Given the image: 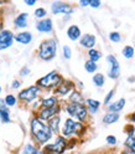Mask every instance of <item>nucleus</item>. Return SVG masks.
Masks as SVG:
<instances>
[{
	"label": "nucleus",
	"instance_id": "nucleus-47",
	"mask_svg": "<svg viewBox=\"0 0 135 154\" xmlns=\"http://www.w3.org/2000/svg\"><path fill=\"white\" fill-rule=\"evenodd\" d=\"M0 92H2V87H0Z\"/></svg>",
	"mask_w": 135,
	"mask_h": 154
},
{
	"label": "nucleus",
	"instance_id": "nucleus-30",
	"mask_svg": "<svg viewBox=\"0 0 135 154\" xmlns=\"http://www.w3.org/2000/svg\"><path fill=\"white\" fill-rule=\"evenodd\" d=\"M109 40H110V41H113V42H119V41L122 40V36H120V34H119V32L113 31V32H110V34H109Z\"/></svg>",
	"mask_w": 135,
	"mask_h": 154
},
{
	"label": "nucleus",
	"instance_id": "nucleus-1",
	"mask_svg": "<svg viewBox=\"0 0 135 154\" xmlns=\"http://www.w3.org/2000/svg\"><path fill=\"white\" fill-rule=\"evenodd\" d=\"M31 133H32V136L35 137V139L38 143H41V144L49 142L51 139V137H52L51 128L38 117H35L31 121Z\"/></svg>",
	"mask_w": 135,
	"mask_h": 154
},
{
	"label": "nucleus",
	"instance_id": "nucleus-27",
	"mask_svg": "<svg viewBox=\"0 0 135 154\" xmlns=\"http://www.w3.org/2000/svg\"><path fill=\"white\" fill-rule=\"evenodd\" d=\"M122 54H123V56L125 57V59H133V56L135 54L134 47L133 46H125L123 49V51H122Z\"/></svg>",
	"mask_w": 135,
	"mask_h": 154
},
{
	"label": "nucleus",
	"instance_id": "nucleus-2",
	"mask_svg": "<svg viewBox=\"0 0 135 154\" xmlns=\"http://www.w3.org/2000/svg\"><path fill=\"white\" fill-rule=\"evenodd\" d=\"M56 52H57V44L53 38H47V40L42 41L40 47H38V56L45 61L52 60L56 56Z\"/></svg>",
	"mask_w": 135,
	"mask_h": 154
},
{
	"label": "nucleus",
	"instance_id": "nucleus-5",
	"mask_svg": "<svg viewBox=\"0 0 135 154\" xmlns=\"http://www.w3.org/2000/svg\"><path fill=\"white\" fill-rule=\"evenodd\" d=\"M83 128L84 126L82 124V122H76L73 118H67L64 122V126L62 128V136L63 137L80 136Z\"/></svg>",
	"mask_w": 135,
	"mask_h": 154
},
{
	"label": "nucleus",
	"instance_id": "nucleus-19",
	"mask_svg": "<svg viewBox=\"0 0 135 154\" xmlns=\"http://www.w3.org/2000/svg\"><path fill=\"white\" fill-rule=\"evenodd\" d=\"M15 38H16V41H17V42H21V44H30L31 40H32V35H31V32L25 31V32L19 34Z\"/></svg>",
	"mask_w": 135,
	"mask_h": 154
},
{
	"label": "nucleus",
	"instance_id": "nucleus-35",
	"mask_svg": "<svg viewBox=\"0 0 135 154\" xmlns=\"http://www.w3.org/2000/svg\"><path fill=\"white\" fill-rule=\"evenodd\" d=\"M46 15V10L44 8H38V9H36V11H35V16L36 17H44Z\"/></svg>",
	"mask_w": 135,
	"mask_h": 154
},
{
	"label": "nucleus",
	"instance_id": "nucleus-13",
	"mask_svg": "<svg viewBox=\"0 0 135 154\" xmlns=\"http://www.w3.org/2000/svg\"><path fill=\"white\" fill-rule=\"evenodd\" d=\"M74 83L70 80H63V82L56 88V92L61 94V96H66L67 93H70L71 91H74Z\"/></svg>",
	"mask_w": 135,
	"mask_h": 154
},
{
	"label": "nucleus",
	"instance_id": "nucleus-42",
	"mask_svg": "<svg viewBox=\"0 0 135 154\" xmlns=\"http://www.w3.org/2000/svg\"><path fill=\"white\" fill-rule=\"evenodd\" d=\"M129 119H130L131 122H135V112H134V113H131V114L129 116Z\"/></svg>",
	"mask_w": 135,
	"mask_h": 154
},
{
	"label": "nucleus",
	"instance_id": "nucleus-12",
	"mask_svg": "<svg viewBox=\"0 0 135 154\" xmlns=\"http://www.w3.org/2000/svg\"><path fill=\"white\" fill-rule=\"evenodd\" d=\"M80 42H81V45L83 47H86V49L92 50L93 47L95 46V44H97V38H95V36L92 35V34H84L80 38Z\"/></svg>",
	"mask_w": 135,
	"mask_h": 154
},
{
	"label": "nucleus",
	"instance_id": "nucleus-39",
	"mask_svg": "<svg viewBox=\"0 0 135 154\" xmlns=\"http://www.w3.org/2000/svg\"><path fill=\"white\" fill-rule=\"evenodd\" d=\"M28 73H30V70L26 69V67H25L24 70H21V71H20V75H21V76H26V75H28Z\"/></svg>",
	"mask_w": 135,
	"mask_h": 154
},
{
	"label": "nucleus",
	"instance_id": "nucleus-41",
	"mask_svg": "<svg viewBox=\"0 0 135 154\" xmlns=\"http://www.w3.org/2000/svg\"><path fill=\"white\" fill-rule=\"evenodd\" d=\"M122 154H135V152H133V150H130V149H128V148H125V149L122 152Z\"/></svg>",
	"mask_w": 135,
	"mask_h": 154
},
{
	"label": "nucleus",
	"instance_id": "nucleus-22",
	"mask_svg": "<svg viewBox=\"0 0 135 154\" xmlns=\"http://www.w3.org/2000/svg\"><path fill=\"white\" fill-rule=\"evenodd\" d=\"M57 104L58 103H57V98L55 97V96L41 100V106L44 108H51V107H55V106H57Z\"/></svg>",
	"mask_w": 135,
	"mask_h": 154
},
{
	"label": "nucleus",
	"instance_id": "nucleus-28",
	"mask_svg": "<svg viewBox=\"0 0 135 154\" xmlns=\"http://www.w3.org/2000/svg\"><path fill=\"white\" fill-rule=\"evenodd\" d=\"M125 148L135 152V137L134 136H128L127 140H125Z\"/></svg>",
	"mask_w": 135,
	"mask_h": 154
},
{
	"label": "nucleus",
	"instance_id": "nucleus-45",
	"mask_svg": "<svg viewBox=\"0 0 135 154\" xmlns=\"http://www.w3.org/2000/svg\"><path fill=\"white\" fill-rule=\"evenodd\" d=\"M35 154H46L44 150H36V153Z\"/></svg>",
	"mask_w": 135,
	"mask_h": 154
},
{
	"label": "nucleus",
	"instance_id": "nucleus-17",
	"mask_svg": "<svg viewBox=\"0 0 135 154\" xmlns=\"http://www.w3.org/2000/svg\"><path fill=\"white\" fill-rule=\"evenodd\" d=\"M60 123H61V118L58 116H55L53 118L49 121V127L51 128L52 133H60Z\"/></svg>",
	"mask_w": 135,
	"mask_h": 154
},
{
	"label": "nucleus",
	"instance_id": "nucleus-18",
	"mask_svg": "<svg viewBox=\"0 0 135 154\" xmlns=\"http://www.w3.org/2000/svg\"><path fill=\"white\" fill-rule=\"evenodd\" d=\"M118 121H119V113L108 112V113L103 117V123H105V124H113V123L118 122Z\"/></svg>",
	"mask_w": 135,
	"mask_h": 154
},
{
	"label": "nucleus",
	"instance_id": "nucleus-23",
	"mask_svg": "<svg viewBox=\"0 0 135 154\" xmlns=\"http://www.w3.org/2000/svg\"><path fill=\"white\" fill-rule=\"evenodd\" d=\"M15 25L17 27H26L27 25V14L22 13L15 19Z\"/></svg>",
	"mask_w": 135,
	"mask_h": 154
},
{
	"label": "nucleus",
	"instance_id": "nucleus-40",
	"mask_svg": "<svg viewBox=\"0 0 135 154\" xmlns=\"http://www.w3.org/2000/svg\"><path fill=\"white\" fill-rule=\"evenodd\" d=\"M89 4H91V2H88V0H81L80 2V5H82V6H87Z\"/></svg>",
	"mask_w": 135,
	"mask_h": 154
},
{
	"label": "nucleus",
	"instance_id": "nucleus-36",
	"mask_svg": "<svg viewBox=\"0 0 135 154\" xmlns=\"http://www.w3.org/2000/svg\"><path fill=\"white\" fill-rule=\"evenodd\" d=\"M107 143L110 144V146H115V144H117V138H115V136H108Z\"/></svg>",
	"mask_w": 135,
	"mask_h": 154
},
{
	"label": "nucleus",
	"instance_id": "nucleus-15",
	"mask_svg": "<svg viewBox=\"0 0 135 154\" xmlns=\"http://www.w3.org/2000/svg\"><path fill=\"white\" fill-rule=\"evenodd\" d=\"M67 36L70 37V40L72 41H76L81 38V29L77 26V25H71L68 29H67Z\"/></svg>",
	"mask_w": 135,
	"mask_h": 154
},
{
	"label": "nucleus",
	"instance_id": "nucleus-7",
	"mask_svg": "<svg viewBox=\"0 0 135 154\" xmlns=\"http://www.w3.org/2000/svg\"><path fill=\"white\" fill-rule=\"evenodd\" d=\"M49 152H52V153H56V154H62L66 149H67V140L66 138L62 136L57 137V139L55 140L53 144H50V146L46 147Z\"/></svg>",
	"mask_w": 135,
	"mask_h": 154
},
{
	"label": "nucleus",
	"instance_id": "nucleus-34",
	"mask_svg": "<svg viewBox=\"0 0 135 154\" xmlns=\"http://www.w3.org/2000/svg\"><path fill=\"white\" fill-rule=\"evenodd\" d=\"M114 90H110L108 93H107V96H105V100H104V104H108L109 106V102H110V100L113 98V96H114Z\"/></svg>",
	"mask_w": 135,
	"mask_h": 154
},
{
	"label": "nucleus",
	"instance_id": "nucleus-32",
	"mask_svg": "<svg viewBox=\"0 0 135 154\" xmlns=\"http://www.w3.org/2000/svg\"><path fill=\"white\" fill-rule=\"evenodd\" d=\"M63 56H64L66 60H70V59H71L72 51H71V49H70V46H67V45L63 46Z\"/></svg>",
	"mask_w": 135,
	"mask_h": 154
},
{
	"label": "nucleus",
	"instance_id": "nucleus-26",
	"mask_svg": "<svg viewBox=\"0 0 135 154\" xmlns=\"http://www.w3.org/2000/svg\"><path fill=\"white\" fill-rule=\"evenodd\" d=\"M84 69H86V71L88 73H93V72L97 71L98 67H97V63H95V62L88 60V61H86V63H84Z\"/></svg>",
	"mask_w": 135,
	"mask_h": 154
},
{
	"label": "nucleus",
	"instance_id": "nucleus-3",
	"mask_svg": "<svg viewBox=\"0 0 135 154\" xmlns=\"http://www.w3.org/2000/svg\"><path fill=\"white\" fill-rule=\"evenodd\" d=\"M62 82H63L62 76L57 71H52L50 73H47L46 76H44L42 79L38 80L37 86L38 87H42V88H57Z\"/></svg>",
	"mask_w": 135,
	"mask_h": 154
},
{
	"label": "nucleus",
	"instance_id": "nucleus-16",
	"mask_svg": "<svg viewBox=\"0 0 135 154\" xmlns=\"http://www.w3.org/2000/svg\"><path fill=\"white\" fill-rule=\"evenodd\" d=\"M125 106V98H120L108 106V111L112 113H119Z\"/></svg>",
	"mask_w": 135,
	"mask_h": 154
},
{
	"label": "nucleus",
	"instance_id": "nucleus-37",
	"mask_svg": "<svg viewBox=\"0 0 135 154\" xmlns=\"http://www.w3.org/2000/svg\"><path fill=\"white\" fill-rule=\"evenodd\" d=\"M100 4H102V3H100V2H98V0H92L89 5H91L92 8H94V9H98V8L100 6Z\"/></svg>",
	"mask_w": 135,
	"mask_h": 154
},
{
	"label": "nucleus",
	"instance_id": "nucleus-46",
	"mask_svg": "<svg viewBox=\"0 0 135 154\" xmlns=\"http://www.w3.org/2000/svg\"><path fill=\"white\" fill-rule=\"evenodd\" d=\"M2 104H3V101H2V100H0V108H2V107H3V106H2Z\"/></svg>",
	"mask_w": 135,
	"mask_h": 154
},
{
	"label": "nucleus",
	"instance_id": "nucleus-24",
	"mask_svg": "<svg viewBox=\"0 0 135 154\" xmlns=\"http://www.w3.org/2000/svg\"><path fill=\"white\" fill-rule=\"evenodd\" d=\"M105 82V79H104V75L103 73H95L93 76V83L97 86V87H102Z\"/></svg>",
	"mask_w": 135,
	"mask_h": 154
},
{
	"label": "nucleus",
	"instance_id": "nucleus-29",
	"mask_svg": "<svg viewBox=\"0 0 135 154\" xmlns=\"http://www.w3.org/2000/svg\"><path fill=\"white\" fill-rule=\"evenodd\" d=\"M0 118H2V121L3 122H5V123H8L9 121V108H6V107H2L0 108Z\"/></svg>",
	"mask_w": 135,
	"mask_h": 154
},
{
	"label": "nucleus",
	"instance_id": "nucleus-21",
	"mask_svg": "<svg viewBox=\"0 0 135 154\" xmlns=\"http://www.w3.org/2000/svg\"><path fill=\"white\" fill-rule=\"evenodd\" d=\"M83 102H86L83 100V96L81 94V92L78 91H72L71 96H70V103H78V104H83Z\"/></svg>",
	"mask_w": 135,
	"mask_h": 154
},
{
	"label": "nucleus",
	"instance_id": "nucleus-9",
	"mask_svg": "<svg viewBox=\"0 0 135 154\" xmlns=\"http://www.w3.org/2000/svg\"><path fill=\"white\" fill-rule=\"evenodd\" d=\"M61 111V107L58 104L55 106V107H51V108H42L40 114H38V118L41 121H50L51 118H53L55 116H57Z\"/></svg>",
	"mask_w": 135,
	"mask_h": 154
},
{
	"label": "nucleus",
	"instance_id": "nucleus-4",
	"mask_svg": "<svg viewBox=\"0 0 135 154\" xmlns=\"http://www.w3.org/2000/svg\"><path fill=\"white\" fill-rule=\"evenodd\" d=\"M66 112L68 113L71 117L77 118L80 122H83L88 118V108H87L84 104L68 103V104H66Z\"/></svg>",
	"mask_w": 135,
	"mask_h": 154
},
{
	"label": "nucleus",
	"instance_id": "nucleus-10",
	"mask_svg": "<svg viewBox=\"0 0 135 154\" xmlns=\"http://www.w3.org/2000/svg\"><path fill=\"white\" fill-rule=\"evenodd\" d=\"M73 9L71 5H68L67 3H62V2H56L52 4V13L53 14H66L70 15L72 14Z\"/></svg>",
	"mask_w": 135,
	"mask_h": 154
},
{
	"label": "nucleus",
	"instance_id": "nucleus-11",
	"mask_svg": "<svg viewBox=\"0 0 135 154\" xmlns=\"http://www.w3.org/2000/svg\"><path fill=\"white\" fill-rule=\"evenodd\" d=\"M13 32L9 30H3L0 32V50L2 49H6V47L13 45Z\"/></svg>",
	"mask_w": 135,
	"mask_h": 154
},
{
	"label": "nucleus",
	"instance_id": "nucleus-20",
	"mask_svg": "<svg viewBox=\"0 0 135 154\" xmlns=\"http://www.w3.org/2000/svg\"><path fill=\"white\" fill-rule=\"evenodd\" d=\"M86 104L88 106L87 108L89 109L91 113H95V112L98 111V108H99L100 102L97 101V100H93V98H88V100H86Z\"/></svg>",
	"mask_w": 135,
	"mask_h": 154
},
{
	"label": "nucleus",
	"instance_id": "nucleus-38",
	"mask_svg": "<svg viewBox=\"0 0 135 154\" xmlns=\"http://www.w3.org/2000/svg\"><path fill=\"white\" fill-rule=\"evenodd\" d=\"M127 128H129V129H127V132H128V136H134L135 127H134V126H129V127H127Z\"/></svg>",
	"mask_w": 135,
	"mask_h": 154
},
{
	"label": "nucleus",
	"instance_id": "nucleus-31",
	"mask_svg": "<svg viewBox=\"0 0 135 154\" xmlns=\"http://www.w3.org/2000/svg\"><path fill=\"white\" fill-rule=\"evenodd\" d=\"M36 148L32 146V144H27V146L24 148V152H22V154H35L36 153Z\"/></svg>",
	"mask_w": 135,
	"mask_h": 154
},
{
	"label": "nucleus",
	"instance_id": "nucleus-25",
	"mask_svg": "<svg viewBox=\"0 0 135 154\" xmlns=\"http://www.w3.org/2000/svg\"><path fill=\"white\" fill-rule=\"evenodd\" d=\"M88 56H89V60L93 61L97 63V61L102 57V54L98 51V50H95V49H92V50H88Z\"/></svg>",
	"mask_w": 135,
	"mask_h": 154
},
{
	"label": "nucleus",
	"instance_id": "nucleus-6",
	"mask_svg": "<svg viewBox=\"0 0 135 154\" xmlns=\"http://www.w3.org/2000/svg\"><path fill=\"white\" fill-rule=\"evenodd\" d=\"M107 61L110 65V69L108 71V76L110 77L112 80H117L119 77V75H120V65H119L118 60L115 59V56L108 55L107 56Z\"/></svg>",
	"mask_w": 135,
	"mask_h": 154
},
{
	"label": "nucleus",
	"instance_id": "nucleus-14",
	"mask_svg": "<svg viewBox=\"0 0 135 154\" xmlns=\"http://www.w3.org/2000/svg\"><path fill=\"white\" fill-rule=\"evenodd\" d=\"M36 29L40 32H51L52 31V21H51V19H42V20L37 21Z\"/></svg>",
	"mask_w": 135,
	"mask_h": 154
},
{
	"label": "nucleus",
	"instance_id": "nucleus-43",
	"mask_svg": "<svg viewBox=\"0 0 135 154\" xmlns=\"http://www.w3.org/2000/svg\"><path fill=\"white\" fill-rule=\"evenodd\" d=\"M19 86H20V83H19L17 81H14V82H13V88H17Z\"/></svg>",
	"mask_w": 135,
	"mask_h": 154
},
{
	"label": "nucleus",
	"instance_id": "nucleus-44",
	"mask_svg": "<svg viewBox=\"0 0 135 154\" xmlns=\"http://www.w3.org/2000/svg\"><path fill=\"white\" fill-rule=\"evenodd\" d=\"M26 4H27V5H30V6H32V5L36 4V2H35V0H31V2H26Z\"/></svg>",
	"mask_w": 135,
	"mask_h": 154
},
{
	"label": "nucleus",
	"instance_id": "nucleus-33",
	"mask_svg": "<svg viewBox=\"0 0 135 154\" xmlns=\"http://www.w3.org/2000/svg\"><path fill=\"white\" fill-rule=\"evenodd\" d=\"M5 103L11 107V106H14L16 103V98L14 97L13 94H9V96H6V98H5Z\"/></svg>",
	"mask_w": 135,
	"mask_h": 154
},
{
	"label": "nucleus",
	"instance_id": "nucleus-8",
	"mask_svg": "<svg viewBox=\"0 0 135 154\" xmlns=\"http://www.w3.org/2000/svg\"><path fill=\"white\" fill-rule=\"evenodd\" d=\"M38 92H40V87L38 86H31V87H28L19 93V98L26 102H31L37 97Z\"/></svg>",
	"mask_w": 135,
	"mask_h": 154
}]
</instances>
